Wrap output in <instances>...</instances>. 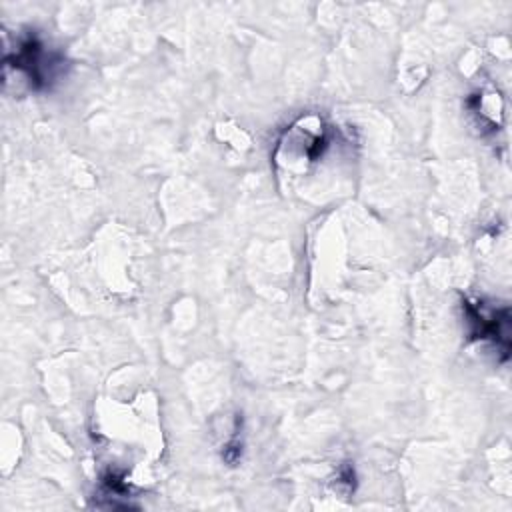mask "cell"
I'll use <instances>...</instances> for the list:
<instances>
[{"mask_svg": "<svg viewBox=\"0 0 512 512\" xmlns=\"http://www.w3.org/2000/svg\"><path fill=\"white\" fill-rule=\"evenodd\" d=\"M464 310H466V318L470 322V334L472 338L478 340H490L500 352H502V360L508 358V350H510V310L502 308V310H486L482 306V302H464Z\"/></svg>", "mask_w": 512, "mask_h": 512, "instance_id": "obj_1", "label": "cell"}, {"mask_svg": "<svg viewBox=\"0 0 512 512\" xmlns=\"http://www.w3.org/2000/svg\"><path fill=\"white\" fill-rule=\"evenodd\" d=\"M12 62L14 68L26 76L32 88L46 86L54 78V70L62 64V60H58L50 52L46 54L44 44L34 36H28L18 44L14 58H6V64Z\"/></svg>", "mask_w": 512, "mask_h": 512, "instance_id": "obj_2", "label": "cell"}]
</instances>
